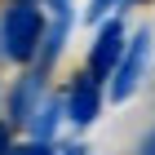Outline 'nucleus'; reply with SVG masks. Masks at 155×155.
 I'll use <instances>...</instances> for the list:
<instances>
[{
  "label": "nucleus",
  "instance_id": "nucleus-10",
  "mask_svg": "<svg viewBox=\"0 0 155 155\" xmlns=\"http://www.w3.org/2000/svg\"><path fill=\"white\" fill-rule=\"evenodd\" d=\"M5 151H9V133L0 129V155H5Z\"/></svg>",
  "mask_w": 155,
  "mask_h": 155
},
{
  "label": "nucleus",
  "instance_id": "nucleus-6",
  "mask_svg": "<svg viewBox=\"0 0 155 155\" xmlns=\"http://www.w3.org/2000/svg\"><path fill=\"white\" fill-rule=\"evenodd\" d=\"M62 102H45V107L36 111V115H31V133H36L40 142H49V137H53V129H58V120H62Z\"/></svg>",
  "mask_w": 155,
  "mask_h": 155
},
{
  "label": "nucleus",
  "instance_id": "nucleus-11",
  "mask_svg": "<svg viewBox=\"0 0 155 155\" xmlns=\"http://www.w3.org/2000/svg\"><path fill=\"white\" fill-rule=\"evenodd\" d=\"M67 155H84V151H80V146H71V151H67Z\"/></svg>",
  "mask_w": 155,
  "mask_h": 155
},
{
  "label": "nucleus",
  "instance_id": "nucleus-4",
  "mask_svg": "<svg viewBox=\"0 0 155 155\" xmlns=\"http://www.w3.org/2000/svg\"><path fill=\"white\" fill-rule=\"evenodd\" d=\"M97 111H102V80H97L93 71L75 75V84L67 89V120H71L75 129H84V124H93Z\"/></svg>",
  "mask_w": 155,
  "mask_h": 155
},
{
  "label": "nucleus",
  "instance_id": "nucleus-7",
  "mask_svg": "<svg viewBox=\"0 0 155 155\" xmlns=\"http://www.w3.org/2000/svg\"><path fill=\"white\" fill-rule=\"evenodd\" d=\"M115 5H124V0H89V18H93V22H102Z\"/></svg>",
  "mask_w": 155,
  "mask_h": 155
},
{
  "label": "nucleus",
  "instance_id": "nucleus-3",
  "mask_svg": "<svg viewBox=\"0 0 155 155\" xmlns=\"http://www.w3.org/2000/svg\"><path fill=\"white\" fill-rule=\"evenodd\" d=\"M124 27L111 18V22H102L97 27V40H93V49H89V71L97 75V80H111L115 75V67H120V58H124Z\"/></svg>",
  "mask_w": 155,
  "mask_h": 155
},
{
  "label": "nucleus",
  "instance_id": "nucleus-2",
  "mask_svg": "<svg viewBox=\"0 0 155 155\" xmlns=\"http://www.w3.org/2000/svg\"><path fill=\"white\" fill-rule=\"evenodd\" d=\"M146 62H151V31L142 27V31L129 40V49H124V58H120L115 75H111V102H124V97H133V89L142 84Z\"/></svg>",
  "mask_w": 155,
  "mask_h": 155
},
{
  "label": "nucleus",
  "instance_id": "nucleus-8",
  "mask_svg": "<svg viewBox=\"0 0 155 155\" xmlns=\"http://www.w3.org/2000/svg\"><path fill=\"white\" fill-rule=\"evenodd\" d=\"M9 155H58V151H53L49 142H40V137H36L31 146H18V151H9Z\"/></svg>",
  "mask_w": 155,
  "mask_h": 155
},
{
  "label": "nucleus",
  "instance_id": "nucleus-1",
  "mask_svg": "<svg viewBox=\"0 0 155 155\" xmlns=\"http://www.w3.org/2000/svg\"><path fill=\"white\" fill-rule=\"evenodd\" d=\"M45 40V18L31 0H18L5 13V27H0V45H5V58L9 62H31L36 58V45Z\"/></svg>",
  "mask_w": 155,
  "mask_h": 155
},
{
  "label": "nucleus",
  "instance_id": "nucleus-5",
  "mask_svg": "<svg viewBox=\"0 0 155 155\" xmlns=\"http://www.w3.org/2000/svg\"><path fill=\"white\" fill-rule=\"evenodd\" d=\"M40 84H45V75H22L18 80V89L9 97V115L18 124H31V115L40 111Z\"/></svg>",
  "mask_w": 155,
  "mask_h": 155
},
{
  "label": "nucleus",
  "instance_id": "nucleus-9",
  "mask_svg": "<svg viewBox=\"0 0 155 155\" xmlns=\"http://www.w3.org/2000/svg\"><path fill=\"white\" fill-rule=\"evenodd\" d=\"M137 155H155V133H151V137L142 142V151H137Z\"/></svg>",
  "mask_w": 155,
  "mask_h": 155
},
{
  "label": "nucleus",
  "instance_id": "nucleus-12",
  "mask_svg": "<svg viewBox=\"0 0 155 155\" xmlns=\"http://www.w3.org/2000/svg\"><path fill=\"white\" fill-rule=\"evenodd\" d=\"M53 5H58V0H53Z\"/></svg>",
  "mask_w": 155,
  "mask_h": 155
}]
</instances>
